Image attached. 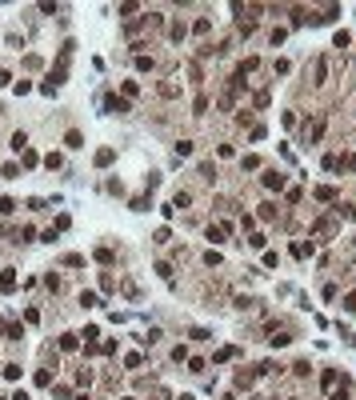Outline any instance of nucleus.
Masks as SVG:
<instances>
[{
  "label": "nucleus",
  "instance_id": "obj_1",
  "mask_svg": "<svg viewBox=\"0 0 356 400\" xmlns=\"http://www.w3.org/2000/svg\"><path fill=\"white\" fill-rule=\"evenodd\" d=\"M260 184H264V188H268V192H280L284 184H288V176H284V172H276V168H264Z\"/></svg>",
  "mask_w": 356,
  "mask_h": 400
},
{
  "label": "nucleus",
  "instance_id": "obj_2",
  "mask_svg": "<svg viewBox=\"0 0 356 400\" xmlns=\"http://www.w3.org/2000/svg\"><path fill=\"white\" fill-rule=\"evenodd\" d=\"M104 108H108L112 116H128V112H132V104H128L124 96H104Z\"/></svg>",
  "mask_w": 356,
  "mask_h": 400
},
{
  "label": "nucleus",
  "instance_id": "obj_3",
  "mask_svg": "<svg viewBox=\"0 0 356 400\" xmlns=\"http://www.w3.org/2000/svg\"><path fill=\"white\" fill-rule=\"evenodd\" d=\"M0 332H4V340H20V336H24V324H20V320H12V316H8V320H4V324H0Z\"/></svg>",
  "mask_w": 356,
  "mask_h": 400
},
{
  "label": "nucleus",
  "instance_id": "obj_4",
  "mask_svg": "<svg viewBox=\"0 0 356 400\" xmlns=\"http://www.w3.org/2000/svg\"><path fill=\"white\" fill-rule=\"evenodd\" d=\"M340 16V4H328V8H324V12H316V16H308V24H332Z\"/></svg>",
  "mask_w": 356,
  "mask_h": 400
},
{
  "label": "nucleus",
  "instance_id": "obj_5",
  "mask_svg": "<svg viewBox=\"0 0 356 400\" xmlns=\"http://www.w3.org/2000/svg\"><path fill=\"white\" fill-rule=\"evenodd\" d=\"M324 80H328V56H320L312 64V84H324Z\"/></svg>",
  "mask_w": 356,
  "mask_h": 400
},
{
  "label": "nucleus",
  "instance_id": "obj_6",
  "mask_svg": "<svg viewBox=\"0 0 356 400\" xmlns=\"http://www.w3.org/2000/svg\"><path fill=\"white\" fill-rule=\"evenodd\" d=\"M0 292H16V268H4V272H0Z\"/></svg>",
  "mask_w": 356,
  "mask_h": 400
},
{
  "label": "nucleus",
  "instance_id": "obj_7",
  "mask_svg": "<svg viewBox=\"0 0 356 400\" xmlns=\"http://www.w3.org/2000/svg\"><path fill=\"white\" fill-rule=\"evenodd\" d=\"M328 400H348V376H340V380L328 388Z\"/></svg>",
  "mask_w": 356,
  "mask_h": 400
},
{
  "label": "nucleus",
  "instance_id": "obj_8",
  "mask_svg": "<svg viewBox=\"0 0 356 400\" xmlns=\"http://www.w3.org/2000/svg\"><path fill=\"white\" fill-rule=\"evenodd\" d=\"M312 196H316V200H324V204H336V188H332V184H320Z\"/></svg>",
  "mask_w": 356,
  "mask_h": 400
},
{
  "label": "nucleus",
  "instance_id": "obj_9",
  "mask_svg": "<svg viewBox=\"0 0 356 400\" xmlns=\"http://www.w3.org/2000/svg\"><path fill=\"white\" fill-rule=\"evenodd\" d=\"M292 256H296V260H308V256H312V240H308V244L296 240V244H292Z\"/></svg>",
  "mask_w": 356,
  "mask_h": 400
},
{
  "label": "nucleus",
  "instance_id": "obj_10",
  "mask_svg": "<svg viewBox=\"0 0 356 400\" xmlns=\"http://www.w3.org/2000/svg\"><path fill=\"white\" fill-rule=\"evenodd\" d=\"M252 384H256V368H252V372L240 368V372H236V388H252Z\"/></svg>",
  "mask_w": 356,
  "mask_h": 400
},
{
  "label": "nucleus",
  "instance_id": "obj_11",
  "mask_svg": "<svg viewBox=\"0 0 356 400\" xmlns=\"http://www.w3.org/2000/svg\"><path fill=\"white\" fill-rule=\"evenodd\" d=\"M92 160H96V168H108V164L116 160V152H112V148H100V152H96Z\"/></svg>",
  "mask_w": 356,
  "mask_h": 400
},
{
  "label": "nucleus",
  "instance_id": "obj_12",
  "mask_svg": "<svg viewBox=\"0 0 356 400\" xmlns=\"http://www.w3.org/2000/svg\"><path fill=\"white\" fill-rule=\"evenodd\" d=\"M232 356H236V348H232V344H228V348H216V352H212V364H228Z\"/></svg>",
  "mask_w": 356,
  "mask_h": 400
},
{
  "label": "nucleus",
  "instance_id": "obj_13",
  "mask_svg": "<svg viewBox=\"0 0 356 400\" xmlns=\"http://www.w3.org/2000/svg\"><path fill=\"white\" fill-rule=\"evenodd\" d=\"M32 384H36V388H48V384H52V372H48V368H36V376H32Z\"/></svg>",
  "mask_w": 356,
  "mask_h": 400
},
{
  "label": "nucleus",
  "instance_id": "obj_14",
  "mask_svg": "<svg viewBox=\"0 0 356 400\" xmlns=\"http://www.w3.org/2000/svg\"><path fill=\"white\" fill-rule=\"evenodd\" d=\"M92 256H96V264H112V260H116V252L108 248V244H104V248H96Z\"/></svg>",
  "mask_w": 356,
  "mask_h": 400
},
{
  "label": "nucleus",
  "instance_id": "obj_15",
  "mask_svg": "<svg viewBox=\"0 0 356 400\" xmlns=\"http://www.w3.org/2000/svg\"><path fill=\"white\" fill-rule=\"evenodd\" d=\"M256 68H260V60H256V56H248V60H240V68H236V72L248 76V72H256Z\"/></svg>",
  "mask_w": 356,
  "mask_h": 400
},
{
  "label": "nucleus",
  "instance_id": "obj_16",
  "mask_svg": "<svg viewBox=\"0 0 356 400\" xmlns=\"http://www.w3.org/2000/svg\"><path fill=\"white\" fill-rule=\"evenodd\" d=\"M152 64H156L152 56H144V52H136V68H140V72H152Z\"/></svg>",
  "mask_w": 356,
  "mask_h": 400
},
{
  "label": "nucleus",
  "instance_id": "obj_17",
  "mask_svg": "<svg viewBox=\"0 0 356 400\" xmlns=\"http://www.w3.org/2000/svg\"><path fill=\"white\" fill-rule=\"evenodd\" d=\"M352 44V32H344V28H340V32L332 36V48H348Z\"/></svg>",
  "mask_w": 356,
  "mask_h": 400
},
{
  "label": "nucleus",
  "instance_id": "obj_18",
  "mask_svg": "<svg viewBox=\"0 0 356 400\" xmlns=\"http://www.w3.org/2000/svg\"><path fill=\"white\" fill-rule=\"evenodd\" d=\"M336 380H340V372H336V368H328V372H324V376H320V384H324V392H328V388H332Z\"/></svg>",
  "mask_w": 356,
  "mask_h": 400
},
{
  "label": "nucleus",
  "instance_id": "obj_19",
  "mask_svg": "<svg viewBox=\"0 0 356 400\" xmlns=\"http://www.w3.org/2000/svg\"><path fill=\"white\" fill-rule=\"evenodd\" d=\"M188 204H192V192H176L172 196V208H188Z\"/></svg>",
  "mask_w": 356,
  "mask_h": 400
},
{
  "label": "nucleus",
  "instance_id": "obj_20",
  "mask_svg": "<svg viewBox=\"0 0 356 400\" xmlns=\"http://www.w3.org/2000/svg\"><path fill=\"white\" fill-rule=\"evenodd\" d=\"M184 32H188V28H184V24H180V20H176V24H172V28H168V36H172V40H176V44H180V40H184Z\"/></svg>",
  "mask_w": 356,
  "mask_h": 400
},
{
  "label": "nucleus",
  "instance_id": "obj_21",
  "mask_svg": "<svg viewBox=\"0 0 356 400\" xmlns=\"http://www.w3.org/2000/svg\"><path fill=\"white\" fill-rule=\"evenodd\" d=\"M160 336H164V332H160V328H148V332H144V336H140V344H156V340H160Z\"/></svg>",
  "mask_w": 356,
  "mask_h": 400
},
{
  "label": "nucleus",
  "instance_id": "obj_22",
  "mask_svg": "<svg viewBox=\"0 0 356 400\" xmlns=\"http://www.w3.org/2000/svg\"><path fill=\"white\" fill-rule=\"evenodd\" d=\"M64 144H68V148H84V136H80V132H76V128H72V132H68V136H64Z\"/></svg>",
  "mask_w": 356,
  "mask_h": 400
},
{
  "label": "nucleus",
  "instance_id": "obj_23",
  "mask_svg": "<svg viewBox=\"0 0 356 400\" xmlns=\"http://www.w3.org/2000/svg\"><path fill=\"white\" fill-rule=\"evenodd\" d=\"M0 212H4V216H12V212H16V200H12V196H0Z\"/></svg>",
  "mask_w": 356,
  "mask_h": 400
},
{
  "label": "nucleus",
  "instance_id": "obj_24",
  "mask_svg": "<svg viewBox=\"0 0 356 400\" xmlns=\"http://www.w3.org/2000/svg\"><path fill=\"white\" fill-rule=\"evenodd\" d=\"M192 112H196V116L208 112V96H196V100H192Z\"/></svg>",
  "mask_w": 356,
  "mask_h": 400
},
{
  "label": "nucleus",
  "instance_id": "obj_25",
  "mask_svg": "<svg viewBox=\"0 0 356 400\" xmlns=\"http://www.w3.org/2000/svg\"><path fill=\"white\" fill-rule=\"evenodd\" d=\"M156 276H160V280H172V264L160 260V264H156Z\"/></svg>",
  "mask_w": 356,
  "mask_h": 400
},
{
  "label": "nucleus",
  "instance_id": "obj_26",
  "mask_svg": "<svg viewBox=\"0 0 356 400\" xmlns=\"http://www.w3.org/2000/svg\"><path fill=\"white\" fill-rule=\"evenodd\" d=\"M208 28H212V24H208V20H204V16H200V20L192 24V32H196V36H208Z\"/></svg>",
  "mask_w": 356,
  "mask_h": 400
},
{
  "label": "nucleus",
  "instance_id": "obj_27",
  "mask_svg": "<svg viewBox=\"0 0 356 400\" xmlns=\"http://www.w3.org/2000/svg\"><path fill=\"white\" fill-rule=\"evenodd\" d=\"M180 156H192V140H180V144H176V160H180Z\"/></svg>",
  "mask_w": 356,
  "mask_h": 400
},
{
  "label": "nucleus",
  "instance_id": "obj_28",
  "mask_svg": "<svg viewBox=\"0 0 356 400\" xmlns=\"http://www.w3.org/2000/svg\"><path fill=\"white\" fill-rule=\"evenodd\" d=\"M80 264H84L80 252H68V256H64V268H80Z\"/></svg>",
  "mask_w": 356,
  "mask_h": 400
},
{
  "label": "nucleus",
  "instance_id": "obj_29",
  "mask_svg": "<svg viewBox=\"0 0 356 400\" xmlns=\"http://www.w3.org/2000/svg\"><path fill=\"white\" fill-rule=\"evenodd\" d=\"M80 304H84V308H96L100 300H96V292H80Z\"/></svg>",
  "mask_w": 356,
  "mask_h": 400
},
{
  "label": "nucleus",
  "instance_id": "obj_30",
  "mask_svg": "<svg viewBox=\"0 0 356 400\" xmlns=\"http://www.w3.org/2000/svg\"><path fill=\"white\" fill-rule=\"evenodd\" d=\"M0 372H4L8 380H20V364H4V368H0Z\"/></svg>",
  "mask_w": 356,
  "mask_h": 400
},
{
  "label": "nucleus",
  "instance_id": "obj_31",
  "mask_svg": "<svg viewBox=\"0 0 356 400\" xmlns=\"http://www.w3.org/2000/svg\"><path fill=\"white\" fill-rule=\"evenodd\" d=\"M172 360H176V364H184V360H188V348H184V344H176V348H172Z\"/></svg>",
  "mask_w": 356,
  "mask_h": 400
},
{
  "label": "nucleus",
  "instance_id": "obj_32",
  "mask_svg": "<svg viewBox=\"0 0 356 400\" xmlns=\"http://www.w3.org/2000/svg\"><path fill=\"white\" fill-rule=\"evenodd\" d=\"M72 348H76V336H72V332L60 336V352H72Z\"/></svg>",
  "mask_w": 356,
  "mask_h": 400
},
{
  "label": "nucleus",
  "instance_id": "obj_33",
  "mask_svg": "<svg viewBox=\"0 0 356 400\" xmlns=\"http://www.w3.org/2000/svg\"><path fill=\"white\" fill-rule=\"evenodd\" d=\"M136 92H140V84H136V80H124V100H132Z\"/></svg>",
  "mask_w": 356,
  "mask_h": 400
},
{
  "label": "nucleus",
  "instance_id": "obj_34",
  "mask_svg": "<svg viewBox=\"0 0 356 400\" xmlns=\"http://www.w3.org/2000/svg\"><path fill=\"white\" fill-rule=\"evenodd\" d=\"M20 160H24V168H32V164H36V152H32V148H24V152H20Z\"/></svg>",
  "mask_w": 356,
  "mask_h": 400
},
{
  "label": "nucleus",
  "instance_id": "obj_35",
  "mask_svg": "<svg viewBox=\"0 0 356 400\" xmlns=\"http://www.w3.org/2000/svg\"><path fill=\"white\" fill-rule=\"evenodd\" d=\"M276 216V204H260V220H272Z\"/></svg>",
  "mask_w": 356,
  "mask_h": 400
},
{
  "label": "nucleus",
  "instance_id": "obj_36",
  "mask_svg": "<svg viewBox=\"0 0 356 400\" xmlns=\"http://www.w3.org/2000/svg\"><path fill=\"white\" fill-rule=\"evenodd\" d=\"M44 288H52V292H60V276H52V272H48V276H44Z\"/></svg>",
  "mask_w": 356,
  "mask_h": 400
},
{
  "label": "nucleus",
  "instance_id": "obj_37",
  "mask_svg": "<svg viewBox=\"0 0 356 400\" xmlns=\"http://www.w3.org/2000/svg\"><path fill=\"white\" fill-rule=\"evenodd\" d=\"M96 336H100V328H96V324H88V328H84V340H88V344H96Z\"/></svg>",
  "mask_w": 356,
  "mask_h": 400
},
{
  "label": "nucleus",
  "instance_id": "obj_38",
  "mask_svg": "<svg viewBox=\"0 0 356 400\" xmlns=\"http://www.w3.org/2000/svg\"><path fill=\"white\" fill-rule=\"evenodd\" d=\"M12 148H16V152H24V148H28V136H24V132H16V136H12Z\"/></svg>",
  "mask_w": 356,
  "mask_h": 400
},
{
  "label": "nucleus",
  "instance_id": "obj_39",
  "mask_svg": "<svg viewBox=\"0 0 356 400\" xmlns=\"http://www.w3.org/2000/svg\"><path fill=\"white\" fill-rule=\"evenodd\" d=\"M200 176H204V180H212V176H216V168H212V160H204V164H200Z\"/></svg>",
  "mask_w": 356,
  "mask_h": 400
},
{
  "label": "nucleus",
  "instance_id": "obj_40",
  "mask_svg": "<svg viewBox=\"0 0 356 400\" xmlns=\"http://www.w3.org/2000/svg\"><path fill=\"white\" fill-rule=\"evenodd\" d=\"M284 36H288L284 28H272V32H268V40H272V44H284Z\"/></svg>",
  "mask_w": 356,
  "mask_h": 400
},
{
  "label": "nucleus",
  "instance_id": "obj_41",
  "mask_svg": "<svg viewBox=\"0 0 356 400\" xmlns=\"http://www.w3.org/2000/svg\"><path fill=\"white\" fill-rule=\"evenodd\" d=\"M204 264H208V268H212V264H220V252H216V248H208V252H204Z\"/></svg>",
  "mask_w": 356,
  "mask_h": 400
},
{
  "label": "nucleus",
  "instance_id": "obj_42",
  "mask_svg": "<svg viewBox=\"0 0 356 400\" xmlns=\"http://www.w3.org/2000/svg\"><path fill=\"white\" fill-rule=\"evenodd\" d=\"M112 288H116V280H112V276L104 272V276H100V292H112Z\"/></svg>",
  "mask_w": 356,
  "mask_h": 400
},
{
  "label": "nucleus",
  "instance_id": "obj_43",
  "mask_svg": "<svg viewBox=\"0 0 356 400\" xmlns=\"http://www.w3.org/2000/svg\"><path fill=\"white\" fill-rule=\"evenodd\" d=\"M320 136H324V120H316V124H312V136H308V140H312V144H316V140H320Z\"/></svg>",
  "mask_w": 356,
  "mask_h": 400
},
{
  "label": "nucleus",
  "instance_id": "obj_44",
  "mask_svg": "<svg viewBox=\"0 0 356 400\" xmlns=\"http://www.w3.org/2000/svg\"><path fill=\"white\" fill-rule=\"evenodd\" d=\"M168 236H172L168 228H156V232H152V240H156V244H168Z\"/></svg>",
  "mask_w": 356,
  "mask_h": 400
},
{
  "label": "nucleus",
  "instance_id": "obj_45",
  "mask_svg": "<svg viewBox=\"0 0 356 400\" xmlns=\"http://www.w3.org/2000/svg\"><path fill=\"white\" fill-rule=\"evenodd\" d=\"M344 308H348V312H356V292H348V296H344Z\"/></svg>",
  "mask_w": 356,
  "mask_h": 400
},
{
  "label": "nucleus",
  "instance_id": "obj_46",
  "mask_svg": "<svg viewBox=\"0 0 356 400\" xmlns=\"http://www.w3.org/2000/svg\"><path fill=\"white\" fill-rule=\"evenodd\" d=\"M72 400H88V396H84V392H80V396H72Z\"/></svg>",
  "mask_w": 356,
  "mask_h": 400
},
{
  "label": "nucleus",
  "instance_id": "obj_47",
  "mask_svg": "<svg viewBox=\"0 0 356 400\" xmlns=\"http://www.w3.org/2000/svg\"><path fill=\"white\" fill-rule=\"evenodd\" d=\"M352 244H356V240H352Z\"/></svg>",
  "mask_w": 356,
  "mask_h": 400
}]
</instances>
